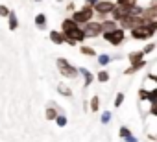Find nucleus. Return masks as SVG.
<instances>
[{
  "mask_svg": "<svg viewBox=\"0 0 157 142\" xmlns=\"http://www.w3.org/2000/svg\"><path fill=\"white\" fill-rule=\"evenodd\" d=\"M155 33H157V21H151V22H144V24L133 28L129 32V37L133 41H146L148 43L151 37H155Z\"/></svg>",
  "mask_w": 157,
  "mask_h": 142,
  "instance_id": "obj_1",
  "label": "nucleus"
},
{
  "mask_svg": "<svg viewBox=\"0 0 157 142\" xmlns=\"http://www.w3.org/2000/svg\"><path fill=\"white\" fill-rule=\"evenodd\" d=\"M56 66H57V72L65 80H78L80 78V70H78V66H74L67 57H57L56 59Z\"/></svg>",
  "mask_w": 157,
  "mask_h": 142,
  "instance_id": "obj_2",
  "label": "nucleus"
},
{
  "mask_svg": "<svg viewBox=\"0 0 157 142\" xmlns=\"http://www.w3.org/2000/svg\"><path fill=\"white\" fill-rule=\"evenodd\" d=\"M70 19H72L78 26H85L87 22H91V21L96 19V13H94V8H93V6L83 4L82 8H78L74 13H70Z\"/></svg>",
  "mask_w": 157,
  "mask_h": 142,
  "instance_id": "obj_3",
  "label": "nucleus"
},
{
  "mask_svg": "<svg viewBox=\"0 0 157 142\" xmlns=\"http://www.w3.org/2000/svg\"><path fill=\"white\" fill-rule=\"evenodd\" d=\"M93 8H94V13H96V21L102 22V21H105V19L111 17V13L117 8V4L113 2V0H98Z\"/></svg>",
  "mask_w": 157,
  "mask_h": 142,
  "instance_id": "obj_4",
  "label": "nucleus"
},
{
  "mask_svg": "<svg viewBox=\"0 0 157 142\" xmlns=\"http://www.w3.org/2000/svg\"><path fill=\"white\" fill-rule=\"evenodd\" d=\"M102 37H104V41H105L107 44H111V46H120V44L126 43V39H128V32L122 30V28L118 26L117 30H113V32H109V33H104Z\"/></svg>",
  "mask_w": 157,
  "mask_h": 142,
  "instance_id": "obj_5",
  "label": "nucleus"
},
{
  "mask_svg": "<svg viewBox=\"0 0 157 142\" xmlns=\"http://www.w3.org/2000/svg\"><path fill=\"white\" fill-rule=\"evenodd\" d=\"M82 28H83L87 39H98V37H102V33H104V30H102V22L96 21V19L91 21V22H87V24L82 26Z\"/></svg>",
  "mask_w": 157,
  "mask_h": 142,
  "instance_id": "obj_6",
  "label": "nucleus"
},
{
  "mask_svg": "<svg viewBox=\"0 0 157 142\" xmlns=\"http://www.w3.org/2000/svg\"><path fill=\"white\" fill-rule=\"evenodd\" d=\"M78 70H80V76L83 78V89H89L94 81H96V78H94V74L91 72V70L89 68H85V66H80V68H78Z\"/></svg>",
  "mask_w": 157,
  "mask_h": 142,
  "instance_id": "obj_7",
  "label": "nucleus"
},
{
  "mask_svg": "<svg viewBox=\"0 0 157 142\" xmlns=\"http://www.w3.org/2000/svg\"><path fill=\"white\" fill-rule=\"evenodd\" d=\"M78 28H80V26H78L70 17H67V19H63L61 21V33L63 35H70L74 30H78Z\"/></svg>",
  "mask_w": 157,
  "mask_h": 142,
  "instance_id": "obj_8",
  "label": "nucleus"
},
{
  "mask_svg": "<svg viewBox=\"0 0 157 142\" xmlns=\"http://www.w3.org/2000/svg\"><path fill=\"white\" fill-rule=\"evenodd\" d=\"M129 15H131V9H129V8H120V6H117V8L113 9V13H111V19L117 21V22H120V21H124V19L129 17Z\"/></svg>",
  "mask_w": 157,
  "mask_h": 142,
  "instance_id": "obj_9",
  "label": "nucleus"
},
{
  "mask_svg": "<svg viewBox=\"0 0 157 142\" xmlns=\"http://www.w3.org/2000/svg\"><path fill=\"white\" fill-rule=\"evenodd\" d=\"M148 65V61L144 59V61H140V63H133V65H129L128 68H124V76H135L137 72H140V70L144 68Z\"/></svg>",
  "mask_w": 157,
  "mask_h": 142,
  "instance_id": "obj_10",
  "label": "nucleus"
},
{
  "mask_svg": "<svg viewBox=\"0 0 157 142\" xmlns=\"http://www.w3.org/2000/svg\"><path fill=\"white\" fill-rule=\"evenodd\" d=\"M65 37H70V39H74L78 44H83V43L87 41V37H85V32H83V28H82V26L78 28V30H74L70 35H65Z\"/></svg>",
  "mask_w": 157,
  "mask_h": 142,
  "instance_id": "obj_11",
  "label": "nucleus"
},
{
  "mask_svg": "<svg viewBox=\"0 0 157 142\" xmlns=\"http://www.w3.org/2000/svg\"><path fill=\"white\" fill-rule=\"evenodd\" d=\"M48 37H50V41H52L54 44H57V46L65 44V35L61 33V30H50Z\"/></svg>",
  "mask_w": 157,
  "mask_h": 142,
  "instance_id": "obj_12",
  "label": "nucleus"
},
{
  "mask_svg": "<svg viewBox=\"0 0 157 142\" xmlns=\"http://www.w3.org/2000/svg\"><path fill=\"white\" fill-rule=\"evenodd\" d=\"M59 113H63V109H57V107H54V105H48V107L44 109V120L54 122V120L57 118Z\"/></svg>",
  "mask_w": 157,
  "mask_h": 142,
  "instance_id": "obj_13",
  "label": "nucleus"
},
{
  "mask_svg": "<svg viewBox=\"0 0 157 142\" xmlns=\"http://www.w3.org/2000/svg\"><path fill=\"white\" fill-rule=\"evenodd\" d=\"M102 107V100H100V94H93L91 100H89V113H98Z\"/></svg>",
  "mask_w": 157,
  "mask_h": 142,
  "instance_id": "obj_14",
  "label": "nucleus"
},
{
  "mask_svg": "<svg viewBox=\"0 0 157 142\" xmlns=\"http://www.w3.org/2000/svg\"><path fill=\"white\" fill-rule=\"evenodd\" d=\"M144 59H146V55L142 54V50H133V52L128 54V61H129V65H133V63H140V61H144Z\"/></svg>",
  "mask_w": 157,
  "mask_h": 142,
  "instance_id": "obj_15",
  "label": "nucleus"
},
{
  "mask_svg": "<svg viewBox=\"0 0 157 142\" xmlns=\"http://www.w3.org/2000/svg\"><path fill=\"white\" fill-rule=\"evenodd\" d=\"M33 22H35V28H37V30H44V28L48 26V17H46L44 13H37L35 19H33Z\"/></svg>",
  "mask_w": 157,
  "mask_h": 142,
  "instance_id": "obj_16",
  "label": "nucleus"
},
{
  "mask_svg": "<svg viewBox=\"0 0 157 142\" xmlns=\"http://www.w3.org/2000/svg\"><path fill=\"white\" fill-rule=\"evenodd\" d=\"M117 28H118V22L113 21L111 17L105 19V21H102V30H104V33H109V32H113V30H117ZM104 33H102V35H104Z\"/></svg>",
  "mask_w": 157,
  "mask_h": 142,
  "instance_id": "obj_17",
  "label": "nucleus"
},
{
  "mask_svg": "<svg viewBox=\"0 0 157 142\" xmlns=\"http://www.w3.org/2000/svg\"><path fill=\"white\" fill-rule=\"evenodd\" d=\"M57 92H59V96H63V98H67V100H70V98L74 96L72 89H70V87H68L67 83H63V81H61V83L57 85Z\"/></svg>",
  "mask_w": 157,
  "mask_h": 142,
  "instance_id": "obj_18",
  "label": "nucleus"
},
{
  "mask_svg": "<svg viewBox=\"0 0 157 142\" xmlns=\"http://www.w3.org/2000/svg\"><path fill=\"white\" fill-rule=\"evenodd\" d=\"M94 78H96V81H98V83H102V85H104V83H109V80H111V74L107 72L105 68H100L98 72L94 74Z\"/></svg>",
  "mask_w": 157,
  "mask_h": 142,
  "instance_id": "obj_19",
  "label": "nucleus"
},
{
  "mask_svg": "<svg viewBox=\"0 0 157 142\" xmlns=\"http://www.w3.org/2000/svg\"><path fill=\"white\" fill-rule=\"evenodd\" d=\"M17 28H19V17H17V13L11 9L10 17H8V30H10V32H15Z\"/></svg>",
  "mask_w": 157,
  "mask_h": 142,
  "instance_id": "obj_20",
  "label": "nucleus"
},
{
  "mask_svg": "<svg viewBox=\"0 0 157 142\" xmlns=\"http://www.w3.org/2000/svg\"><path fill=\"white\" fill-rule=\"evenodd\" d=\"M80 54H82V55H85V57H96V55H98L96 48L87 46V44H80Z\"/></svg>",
  "mask_w": 157,
  "mask_h": 142,
  "instance_id": "obj_21",
  "label": "nucleus"
},
{
  "mask_svg": "<svg viewBox=\"0 0 157 142\" xmlns=\"http://www.w3.org/2000/svg\"><path fill=\"white\" fill-rule=\"evenodd\" d=\"M96 61H98V66H107L109 63H111V55L109 54H105V52H102V54H98L96 55Z\"/></svg>",
  "mask_w": 157,
  "mask_h": 142,
  "instance_id": "obj_22",
  "label": "nucleus"
},
{
  "mask_svg": "<svg viewBox=\"0 0 157 142\" xmlns=\"http://www.w3.org/2000/svg\"><path fill=\"white\" fill-rule=\"evenodd\" d=\"M117 6H120V8H135L137 4H139V0H117V2H115Z\"/></svg>",
  "mask_w": 157,
  "mask_h": 142,
  "instance_id": "obj_23",
  "label": "nucleus"
},
{
  "mask_svg": "<svg viewBox=\"0 0 157 142\" xmlns=\"http://www.w3.org/2000/svg\"><path fill=\"white\" fill-rule=\"evenodd\" d=\"M155 48H157V44H155L153 41H148V43H146L140 50H142V54H144V55H150L151 52H155Z\"/></svg>",
  "mask_w": 157,
  "mask_h": 142,
  "instance_id": "obj_24",
  "label": "nucleus"
},
{
  "mask_svg": "<svg viewBox=\"0 0 157 142\" xmlns=\"http://www.w3.org/2000/svg\"><path fill=\"white\" fill-rule=\"evenodd\" d=\"M124 100H126V94H124V92H117V96H115V100H113V107H115V109L122 107Z\"/></svg>",
  "mask_w": 157,
  "mask_h": 142,
  "instance_id": "obj_25",
  "label": "nucleus"
},
{
  "mask_svg": "<svg viewBox=\"0 0 157 142\" xmlns=\"http://www.w3.org/2000/svg\"><path fill=\"white\" fill-rule=\"evenodd\" d=\"M54 122H56V125H59V127H65V125L68 124V118H67V114H65V113H59V114H57V118H56Z\"/></svg>",
  "mask_w": 157,
  "mask_h": 142,
  "instance_id": "obj_26",
  "label": "nucleus"
},
{
  "mask_svg": "<svg viewBox=\"0 0 157 142\" xmlns=\"http://www.w3.org/2000/svg\"><path fill=\"white\" fill-rule=\"evenodd\" d=\"M129 135H131V129H129L128 125H122V127H118V138H120V140H126Z\"/></svg>",
  "mask_w": 157,
  "mask_h": 142,
  "instance_id": "obj_27",
  "label": "nucleus"
},
{
  "mask_svg": "<svg viewBox=\"0 0 157 142\" xmlns=\"http://www.w3.org/2000/svg\"><path fill=\"white\" fill-rule=\"evenodd\" d=\"M111 118H113V113H111V111H104L102 116H100V122H102L104 125H107V124L111 122Z\"/></svg>",
  "mask_w": 157,
  "mask_h": 142,
  "instance_id": "obj_28",
  "label": "nucleus"
},
{
  "mask_svg": "<svg viewBox=\"0 0 157 142\" xmlns=\"http://www.w3.org/2000/svg\"><path fill=\"white\" fill-rule=\"evenodd\" d=\"M11 13V9L6 6V4H0V19H8Z\"/></svg>",
  "mask_w": 157,
  "mask_h": 142,
  "instance_id": "obj_29",
  "label": "nucleus"
},
{
  "mask_svg": "<svg viewBox=\"0 0 157 142\" xmlns=\"http://www.w3.org/2000/svg\"><path fill=\"white\" fill-rule=\"evenodd\" d=\"M148 114H150V116H153V118H157V103H151V105H150Z\"/></svg>",
  "mask_w": 157,
  "mask_h": 142,
  "instance_id": "obj_30",
  "label": "nucleus"
},
{
  "mask_svg": "<svg viewBox=\"0 0 157 142\" xmlns=\"http://www.w3.org/2000/svg\"><path fill=\"white\" fill-rule=\"evenodd\" d=\"M65 9H67L68 13H74V11H76V4H74V2H67V8H65Z\"/></svg>",
  "mask_w": 157,
  "mask_h": 142,
  "instance_id": "obj_31",
  "label": "nucleus"
},
{
  "mask_svg": "<svg viewBox=\"0 0 157 142\" xmlns=\"http://www.w3.org/2000/svg\"><path fill=\"white\" fill-rule=\"evenodd\" d=\"M65 44H68V46H72V48L78 46V43H76L74 39H70V37H65Z\"/></svg>",
  "mask_w": 157,
  "mask_h": 142,
  "instance_id": "obj_32",
  "label": "nucleus"
},
{
  "mask_svg": "<svg viewBox=\"0 0 157 142\" xmlns=\"http://www.w3.org/2000/svg\"><path fill=\"white\" fill-rule=\"evenodd\" d=\"M124 142H139V138H137V136H135V135L131 133V135H129V136H128V138H126Z\"/></svg>",
  "mask_w": 157,
  "mask_h": 142,
  "instance_id": "obj_33",
  "label": "nucleus"
},
{
  "mask_svg": "<svg viewBox=\"0 0 157 142\" xmlns=\"http://www.w3.org/2000/svg\"><path fill=\"white\" fill-rule=\"evenodd\" d=\"M83 111L89 113V100H83Z\"/></svg>",
  "mask_w": 157,
  "mask_h": 142,
  "instance_id": "obj_34",
  "label": "nucleus"
},
{
  "mask_svg": "<svg viewBox=\"0 0 157 142\" xmlns=\"http://www.w3.org/2000/svg\"><path fill=\"white\" fill-rule=\"evenodd\" d=\"M96 2H98V0H85V4H87V6H94Z\"/></svg>",
  "mask_w": 157,
  "mask_h": 142,
  "instance_id": "obj_35",
  "label": "nucleus"
},
{
  "mask_svg": "<svg viewBox=\"0 0 157 142\" xmlns=\"http://www.w3.org/2000/svg\"><path fill=\"white\" fill-rule=\"evenodd\" d=\"M33 2H35V4H41V2H44V0H33Z\"/></svg>",
  "mask_w": 157,
  "mask_h": 142,
  "instance_id": "obj_36",
  "label": "nucleus"
},
{
  "mask_svg": "<svg viewBox=\"0 0 157 142\" xmlns=\"http://www.w3.org/2000/svg\"><path fill=\"white\" fill-rule=\"evenodd\" d=\"M56 2H59V4H61V2H67V0H56Z\"/></svg>",
  "mask_w": 157,
  "mask_h": 142,
  "instance_id": "obj_37",
  "label": "nucleus"
}]
</instances>
